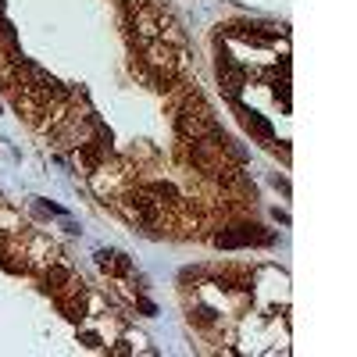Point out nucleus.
<instances>
[{"label": "nucleus", "instance_id": "1a4fd4ad", "mask_svg": "<svg viewBox=\"0 0 357 357\" xmlns=\"http://www.w3.org/2000/svg\"><path fill=\"white\" fill-rule=\"evenodd\" d=\"M197 321H200V325H211V321H215V311L200 304V307H197Z\"/></svg>", "mask_w": 357, "mask_h": 357}, {"label": "nucleus", "instance_id": "f03ea898", "mask_svg": "<svg viewBox=\"0 0 357 357\" xmlns=\"http://www.w3.org/2000/svg\"><path fill=\"white\" fill-rule=\"evenodd\" d=\"M215 243L225 247V250H236V247H250V243H272V236L261 232L257 225H236L229 232H218Z\"/></svg>", "mask_w": 357, "mask_h": 357}, {"label": "nucleus", "instance_id": "f257e3e1", "mask_svg": "<svg viewBox=\"0 0 357 357\" xmlns=\"http://www.w3.org/2000/svg\"><path fill=\"white\" fill-rule=\"evenodd\" d=\"M122 211H126V218H129V222H136L139 229H151V225H158V200H151L143 190L126 193V200H122Z\"/></svg>", "mask_w": 357, "mask_h": 357}, {"label": "nucleus", "instance_id": "6e6552de", "mask_svg": "<svg viewBox=\"0 0 357 357\" xmlns=\"http://www.w3.org/2000/svg\"><path fill=\"white\" fill-rule=\"evenodd\" d=\"M15 229H22V218L8 207H0V232H15Z\"/></svg>", "mask_w": 357, "mask_h": 357}, {"label": "nucleus", "instance_id": "39448f33", "mask_svg": "<svg viewBox=\"0 0 357 357\" xmlns=\"http://www.w3.org/2000/svg\"><path fill=\"white\" fill-rule=\"evenodd\" d=\"M240 122H243V126H247V132H254L257 139H275V129L268 126L257 111H250V107H240Z\"/></svg>", "mask_w": 357, "mask_h": 357}, {"label": "nucleus", "instance_id": "423d86ee", "mask_svg": "<svg viewBox=\"0 0 357 357\" xmlns=\"http://www.w3.org/2000/svg\"><path fill=\"white\" fill-rule=\"evenodd\" d=\"M68 279H72L68 268H61V264H47V286H50V289H65Z\"/></svg>", "mask_w": 357, "mask_h": 357}, {"label": "nucleus", "instance_id": "7ed1b4c3", "mask_svg": "<svg viewBox=\"0 0 357 357\" xmlns=\"http://www.w3.org/2000/svg\"><path fill=\"white\" fill-rule=\"evenodd\" d=\"M218 79H222V86H225V93L232 97V100H240V89H243V68L240 65H232L229 57H218Z\"/></svg>", "mask_w": 357, "mask_h": 357}, {"label": "nucleus", "instance_id": "20e7f679", "mask_svg": "<svg viewBox=\"0 0 357 357\" xmlns=\"http://www.w3.org/2000/svg\"><path fill=\"white\" fill-rule=\"evenodd\" d=\"M97 268H100V272H107V275L126 279V275L132 272V261H129L126 254H118V250H100V254H97Z\"/></svg>", "mask_w": 357, "mask_h": 357}, {"label": "nucleus", "instance_id": "0eeeda50", "mask_svg": "<svg viewBox=\"0 0 357 357\" xmlns=\"http://www.w3.org/2000/svg\"><path fill=\"white\" fill-rule=\"evenodd\" d=\"M143 193H146V197H154L158 204H161V200H172V197H175V190H172L168 183H146V186H143Z\"/></svg>", "mask_w": 357, "mask_h": 357}]
</instances>
